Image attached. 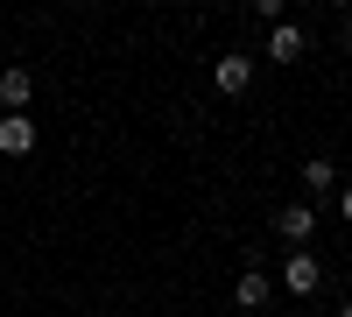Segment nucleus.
I'll list each match as a JSON object with an SVG mask.
<instances>
[{"instance_id": "nucleus-1", "label": "nucleus", "mask_w": 352, "mask_h": 317, "mask_svg": "<svg viewBox=\"0 0 352 317\" xmlns=\"http://www.w3.org/2000/svg\"><path fill=\"white\" fill-rule=\"evenodd\" d=\"M275 289L282 296H317V289H324V261H317V254H289V261H282V275H275Z\"/></svg>"}, {"instance_id": "nucleus-2", "label": "nucleus", "mask_w": 352, "mask_h": 317, "mask_svg": "<svg viewBox=\"0 0 352 317\" xmlns=\"http://www.w3.org/2000/svg\"><path fill=\"white\" fill-rule=\"evenodd\" d=\"M303 50H310L303 21H275V28H268V43H261V56H268V64H303Z\"/></svg>"}, {"instance_id": "nucleus-3", "label": "nucleus", "mask_w": 352, "mask_h": 317, "mask_svg": "<svg viewBox=\"0 0 352 317\" xmlns=\"http://www.w3.org/2000/svg\"><path fill=\"white\" fill-rule=\"evenodd\" d=\"M212 85H219L226 99H240L247 85H254V50H226L219 64H212Z\"/></svg>"}, {"instance_id": "nucleus-4", "label": "nucleus", "mask_w": 352, "mask_h": 317, "mask_svg": "<svg viewBox=\"0 0 352 317\" xmlns=\"http://www.w3.org/2000/svg\"><path fill=\"white\" fill-rule=\"evenodd\" d=\"M0 155L8 162L36 155V120H28V113H0Z\"/></svg>"}, {"instance_id": "nucleus-5", "label": "nucleus", "mask_w": 352, "mask_h": 317, "mask_svg": "<svg viewBox=\"0 0 352 317\" xmlns=\"http://www.w3.org/2000/svg\"><path fill=\"white\" fill-rule=\"evenodd\" d=\"M310 233H317V205H310V197H303V205H282V212H275V240L303 247Z\"/></svg>"}, {"instance_id": "nucleus-6", "label": "nucleus", "mask_w": 352, "mask_h": 317, "mask_svg": "<svg viewBox=\"0 0 352 317\" xmlns=\"http://www.w3.org/2000/svg\"><path fill=\"white\" fill-rule=\"evenodd\" d=\"M268 296H275V275H268V268H240L232 303H240V310H268Z\"/></svg>"}, {"instance_id": "nucleus-7", "label": "nucleus", "mask_w": 352, "mask_h": 317, "mask_svg": "<svg viewBox=\"0 0 352 317\" xmlns=\"http://www.w3.org/2000/svg\"><path fill=\"white\" fill-rule=\"evenodd\" d=\"M28 99H36V78H28L21 64L0 71V113H28Z\"/></svg>"}, {"instance_id": "nucleus-8", "label": "nucleus", "mask_w": 352, "mask_h": 317, "mask_svg": "<svg viewBox=\"0 0 352 317\" xmlns=\"http://www.w3.org/2000/svg\"><path fill=\"white\" fill-rule=\"evenodd\" d=\"M296 177H303V190H310V205H317V197H338V162H331V155H310Z\"/></svg>"}, {"instance_id": "nucleus-9", "label": "nucleus", "mask_w": 352, "mask_h": 317, "mask_svg": "<svg viewBox=\"0 0 352 317\" xmlns=\"http://www.w3.org/2000/svg\"><path fill=\"white\" fill-rule=\"evenodd\" d=\"M254 21H261V28H275V21H289V14H282V0H254Z\"/></svg>"}, {"instance_id": "nucleus-10", "label": "nucleus", "mask_w": 352, "mask_h": 317, "mask_svg": "<svg viewBox=\"0 0 352 317\" xmlns=\"http://www.w3.org/2000/svg\"><path fill=\"white\" fill-rule=\"evenodd\" d=\"M338 219L352 226V184H338Z\"/></svg>"}, {"instance_id": "nucleus-11", "label": "nucleus", "mask_w": 352, "mask_h": 317, "mask_svg": "<svg viewBox=\"0 0 352 317\" xmlns=\"http://www.w3.org/2000/svg\"><path fill=\"white\" fill-rule=\"evenodd\" d=\"M338 50H345V56H352V21H345V28H338Z\"/></svg>"}, {"instance_id": "nucleus-12", "label": "nucleus", "mask_w": 352, "mask_h": 317, "mask_svg": "<svg viewBox=\"0 0 352 317\" xmlns=\"http://www.w3.org/2000/svg\"><path fill=\"white\" fill-rule=\"evenodd\" d=\"M338 317H352V296H345V303H338Z\"/></svg>"}]
</instances>
